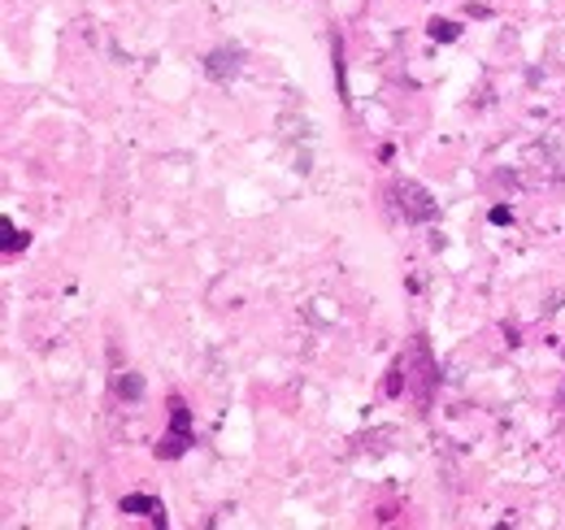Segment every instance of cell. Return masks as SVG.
Here are the masks:
<instances>
[{
  "label": "cell",
  "instance_id": "cell-1",
  "mask_svg": "<svg viewBox=\"0 0 565 530\" xmlns=\"http://www.w3.org/2000/svg\"><path fill=\"white\" fill-rule=\"evenodd\" d=\"M192 444H196V439H192V409H188L183 396H170V431L161 435L157 457H161V462H174V457H183Z\"/></svg>",
  "mask_w": 565,
  "mask_h": 530
},
{
  "label": "cell",
  "instance_id": "cell-2",
  "mask_svg": "<svg viewBox=\"0 0 565 530\" xmlns=\"http://www.w3.org/2000/svg\"><path fill=\"white\" fill-rule=\"evenodd\" d=\"M392 200H396V209H401L409 222H430V218H435V200H430V192L418 188V183H396V188H392Z\"/></svg>",
  "mask_w": 565,
  "mask_h": 530
},
{
  "label": "cell",
  "instance_id": "cell-3",
  "mask_svg": "<svg viewBox=\"0 0 565 530\" xmlns=\"http://www.w3.org/2000/svg\"><path fill=\"white\" fill-rule=\"evenodd\" d=\"M244 66V53L239 49H213L210 57H205V74L210 78H235Z\"/></svg>",
  "mask_w": 565,
  "mask_h": 530
},
{
  "label": "cell",
  "instance_id": "cell-4",
  "mask_svg": "<svg viewBox=\"0 0 565 530\" xmlns=\"http://www.w3.org/2000/svg\"><path fill=\"white\" fill-rule=\"evenodd\" d=\"M114 392L127 400H143V379L136 370H122V374H114Z\"/></svg>",
  "mask_w": 565,
  "mask_h": 530
},
{
  "label": "cell",
  "instance_id": "cell-5",
  "mask_svg": "<svg viewBox=\"0 0 565 530\" xmlns=\"http://www.w3.org/2000/svg\"><path fill=\"white\" fill-rule=\"evenodd\" d=\"M0 231H4V257H18V253H22L26 244H31V235H26V231H18V226H13L9 218L0 222Z\"/></svg>",
  "mask_w": 565,
  "mask_h": 530
},
{
  "label": "cell",
  "instance_id": "cell-6",
  "mask_svg": "<svg viewBox=\"0 0 565 530\" xmlns=\"http://www.w3.org/2000/svg\"><path fill=\"white\" fill-rule=\"evenodd\" d=\"M122 513H161V505L152 500V496H143V491H131V496H122Z\"/></svg>",
  "mask_w": 565,
  "mask_h": 530
},
{
  "label": "cell",
  "instance_id": "cell-7",
  "mask_svg": "<svg viewBox=\"0 0 565 530\" xmlns=\"http://www.w3.org/2000/svg\"><path fill=\"white\" fill-rule=\"evenodd\" d=\"M457 35H461V26H457V22H448V18H435V22H430V40H444V44H452Z\"/></svg>",
  "mask_w": 565,
  "mask_h": 530
},
{
  "label": "cell",
  "instance_id": "cell-8",
  "mask_svg": "<svg viewBox=\"0 0 565 530\" xmlns=\"http://www.w3.org/2000/svg\"><path fill=\"white\" fill-rule=\"evenodd\" d=\"M509 218H513V213H509L504 204H495V209H492V222H509Z\"/></svg>",
  "mask_w": 565,
  "mask_h": 530
}]
</instances>
